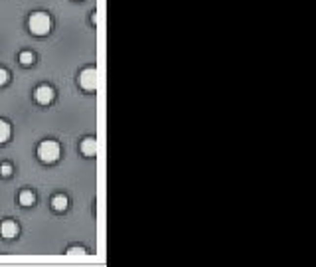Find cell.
<instances>
[{
  "label": "cell",
  "mask_w": 316,
  "mask_h": 267,
  "mask_svg": "<svg viewBox=\"0 0 316 267\" xmlns=\"http://www.w3.org/2000/svg\"><path fill=\"white\" fill-rule=\"evenodd\" d=\"M28 26H30V32L36 34V36H45L51 28V18L47 16V12H34L28 20Z\"/></svg>",
  "instance_id": "1"
},
{
  "label": "cell",
  "mask_w": 316,
  "mask_h": 267,
  "mask_svg": "<svg viewBox=\"0 0 316 267\" xmlns=\"http://www.w3.org/2000/svg\"><path fill=\"white\" fill-rule=\"evenodd\" d=\"M60 145L56 141H42L38 146V156L42 163H56L60 158Z\"/></svg>",
  "instance_id": "2"
},
{
  "label": "cell",
  "mask_w": 316,
  "mask_h": 267,
  "mask_svg": "<svg viewBox=\"0 0 316 267\" xmlns=\"http://www.w3.org/2000/svg\"><path fill=\"white\" fill-rule=\"evenodd\" d=\"M79 85L85 89V91H93L97 87V72L93 68H87L79 73Z\"/></svg>",
  "instance_id": "3"
},
{
  "label": "cell",
  "mask_w": 316,
  "mask_h": 267,
  "mask_svg": "<svg viewBox=\"0 0 316 267\" xmlns=\"http://www.w3.org/2000/svg\"><path fill=\"white\" fill-rule=\"evenodd\" d=\"M54 89H51L49 85H40L38 89H36V93H34V97H36V101L40 103V105H47V103H51L54 101Z\"/></svg>",
  "instance_id": "4"
},
{
  "label": "cell",
  "mask_w": 316,
  "mask_h": 267,
  "mask_svg": "<svg viewBox=\"0 0 316 267\" xmlns=\"http://www.w3.org/2000/svg\"><path fill=\"white\" fill-rule=\"evenodd\" d=\"M18 232H20V228H18V224H16V222H12V220H6V222L0 224V236L6 238V240L16 238V236H18Z\"/></svg>",
  "instance_id": "5"
},
{
  "label": "cell",
  "mask_w": 316,
  "mask_h": 267,
  "mask_svg": "<svg viewBox=\"0 0 316 267\" xmlns=\"http://www.w3.org/2000/svg\"><path fill=\"white\" fill-rule=\"evenodd\" d=\"M95 148H97V141H95L93 137L83 139V143H81V152H83L85 156H93V154H95Z\"/></svg>",
  "instance_id": "6"
},
{
  "label": "cell",
  "mask_w": 316,
  "mask_h": 267,
  "mask_svg": "<svg viewBox=\"0 0 316 267\" xmlns=\"http://www.w3.org/2000/svg\"><path fill=\"white\" fill-rule=\"evenodd\" d=\"M51 206H54V210H56V212H64V210H68V196H64V194L54 196V200H51Z\"/></svg>",
  "instance_id": "7"
},
{
  "label": "cell",
  "mask_w": 316,
  "mask_h": 267,
  "mask_svg": "<svg viewBox=\"0 0 316 267\" xmlns=\"http://www.w3.org/2000/svg\"><path fill=\"white\" fill-rule=\"evenodd\" d=\"M18 200H20L22 206H32V204L36 202V194H34L32 190H22L20 196H18Z\"/></svg>",
  "instance_id": "8"
},
{
  "label": "cell",
  "mask_w": 316,
  "mask_h": 267,
  "mask_svg": "<svg viewBox=\"0 0 316 267\" xmlns=\"http://www.w3.org/2000/svg\"><path fill=\"white\" fill-rule=\"evenodd\" d=\"M8 139H10V125L0 119V145L6 143Z\"/></svg>",
  "instance_id": "9"
},
{
  "label": "cell",
  "mask_w": 316,
  "mask_h": 267,
  "mask_svg": "<svg viewBox=\"0 0 316 267\" xmlns=\"http://www.w3.org/2000/svg\"><path fill=\"white\" fill-rule=\"evenodd\" d=\"M20 64L22 66H32L34 64V53L32 51H22L20 53Z\"/></svg>",
  "instance_id": "10"
},
{
  "label": "cell",
  "mask_w": 316,
  "mask_h": 267,
  "mask_svg": "<svg viewBox=\"0 0 316 267\" xmlns=\"http://www.w3.org/2000/svg\"><path fill=\"white\" fill-rule=\"evenodd\" d=\"M85 253H87V251H85L83 247H69V249H68V255H71V257H77V255L81 257V255H85Z\"/></svg>",
  "instance_id": "11"
},
{
  "label": "cell",
  "mask_w": 316,
  "mask_h": 267,
  "mask_svg": "<svg viewBox=\"0 0 316 267\" xmlns=\"http://www.w3.org/2000/svg\"><path fill=\"white\" fill-rule=\"evenodd\" d=\"M0 174H2V176H10L12 174V165L2 163V165H0Z\"/></svg>",
  "instance_id": "12"
},
{
  "label": "cell",
  "mask_w": 316,
  "mask_h": 267,
  "mask_svg": "<svg viewBox=\"0 0 316 267\" xmlns=\"http://www.w3.org/2000/svg\"><path fill=\"white\" fill-rule=\"evenodd\" d=\"M8 77H10L8 72H6L4 68H0V85H6V83H8Z\"/></svg>",
  "instance_id": "13"
}]
</instances>
